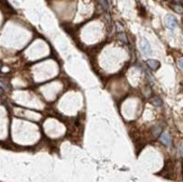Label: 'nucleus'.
Instances as JSON below:
<instances>
[{
	"instance_id": "obj_6",
	"label": "nucleus",
	"mask_w": 183,
	"mask_h": 182,
	"mask_svg": "<svg viewBox=\"0 0 183 182\" xmlns=\"http://www.w3.org/2000/svg\"><path fill=\"white\" fill-rule=\"evenodd\" d=\"M162 129H163V125H161V124H158V125H156L153 129H152V133H153V135L155 136H158L161 134V131H162Z\"/></svg>"
},
{
	"instance_id": "obj_10",
	"label": "nucleus",
	"mask_w": 183,
	"mask_h": 182,
	"mask_svg": "<svg viewBox=\"0 0 183 182\" xmlns=\"http://www.w3.org/2000/svg\"><path fill=\"white\" fill-rule=\"evenodd\" d=\"M1 92H2V90H1V89H0V94H1Z\"/></svg>"
},
{
	"instance_id": "obj_4",
	"label": "nucleus",
	"mask_w": 183,
	"mask_h": 182,
	"mask_svg": "<svg viewBox=\"0 0 183 182\" xmlns=\"http://www.w3.org/2000/svg\"><path fill=\"white\" fill-rule=\"evenodd\" d=\"M147 65L150 66L152 70H157L160 68V62L156 60H148L147 61Z\"/></svg>"
},
{
	"instance_id": "obj_7",
	"label": "nucleus",
	"mask_w": 183,
	"mask_h": 182,
	"mask_svg": "<svg viewBox=\"0 0 183 182\" xmlns=\"http://www.w3.org/2000/svg\"><path fill=\"white\" fill-rule=\"evenodd\" d=\"M119 38H120V39H124V43H127V38H126V35H125L124 33L119 34Z\"/></svg>"
},
{
	"instance_id": "obj_11",
	"label": "nucleus",
	"mask_w": 183,
	"mask_h": 182,
	"mask_svg": "<svg viewBox=\"0 0 183 182\" xmlns=\"http://www.w3.org/2000/svg\"><path fill=\"white\" fill-rule=\"evenodd\" d=\"M0 69H1V64H0Z\"/></svg>"
},
{
	"instance_id": "obj_2",
	"label": "nucleus",
	"mask_w": 183,
	"mask_h": 182,
	"mask_svg": "<svg viewBox=\"0 0 183 182\" xmlns=\"http://www.w3.org/2000/svg\"><path fill=\"white\" fill-rule=\"evenodd\" d=\"M141 50H142L143 53H144L145 55L151 54V45H150V42L147 41L146 38H142V42H141Z\"/></svg>"
},
{
	"instance_id": "obj_5",
	"label": "nucleus",
	"mask_w": 183,
	"mask_h": 182,
	"mask_svg": "<svg viewBox=\"0 0 183 182\" xmlns=\"http://www.w3.org/2000/svg\"><path fill=\"white\" fill-rule=\"evenodd\" d=\"M151 103L155 106V107H162L163 106V101L160 97H154L153 99H151Z\"/></svg>"
},
{
	"instance_id": "obj_3",
	"label": "nucleus",
	"mask_w": 183,
	"mask_h": 182,
	"mask_svg": "<svg viewBox=\"0 0 183 182\" xmlns=\"http://www.w3.org/2000/svg\"><path fill=\"white\" fill-rule=\"evenodd\" d=\"M160 140L162 142V144L166 145V146L171 145V136H170L169 133H164V134H162L160 137Z\"/></svg>"
},
{
	"instance_id": "obj_9",
	"label": "nucleus",
	"mask_w": 183,
	"mask_h": 182,
	"mask_svg": "<svg viewBox=\"0 0 183 182\" xmlns=\"http://www.w3.org/2000/svg\"><path fill=\"white\" fill-rule=\"evenodd\" d=\"M179 153L183 156V143L181 145H179Z\"/></svg>"
},
{
	"instance_id": "obj_8",
	"label": "nucleus",
	"mask_w": 183,
	"mask_h": 182,
	"mask_svg": "<svg viewBox=\"0 0 183 182\" xmlns=\"http://www.w3.org/2000/svg\"><path fill=\"white\" fill-rule=\"evenodd\" d=\"M178 65L180 69H183V59H180V60L178 61Z\"/></svg>"
},
{
	"instance_id": "obj_1",
	"label": "nucleus",
	"mask_w": 183,
	"mask_h": 182,
	"mask_svg": "<svg viewBox=\"0 0 183 182\" xmlns=\"http://www.w3.org/2000/svg\"><path fill=\"white\" fill-rule=\"evenodd\" d=\"M165 24H166V27L173 30L174 28L176 27V25H178V20H176V18L174 17L173 15H169L165 18Z\"/></svg>"
}]
</instances>
